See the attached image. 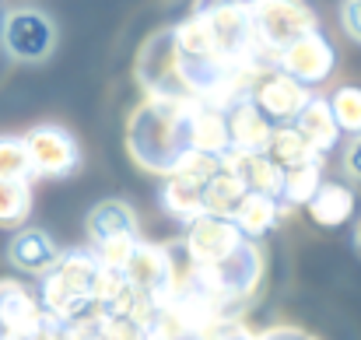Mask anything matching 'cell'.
I'll use <instances>...</instances> for the list:
<instances>
[{
	"label": "cell",
	"instance_id": "cell-14",
	"mask_svg": "<svg viewBox=\"0 0 361 340\" xmlns=\"http://www.w3.org/2000/svg\"><path fill=\"white\" fill-rule=\"evenodd\" d=\"M60 245L46 235V231H39V228H25V231H18L14 238H11V245H7V260L18 267V270H25V274H39V277H46L56 263H60Z\"/></svg>",
	"mask_w": 361,
	"mask_h": 340
},
{
	"label": "cell",
	"instance_id": "cell-18",
	"mask_svg": "<svg viewBox=\"0 0 361 340\" xmlns=\"http://www.w3.org/2000/svg\"><path fill=\"white\" fill-rule=\"evenodd\" d=\"M228 137H232V151H242V154H263L267 151V140L274 133V126L256 113V106L245 99L239 106H232L228 113Z\"/></svg>",
	"mask_w": 361,
	"mask_h": 340
},
{
	"label": "cell",
	"instance_id": "cell-9",
	"mask_svg": "<svg viewBox=\"0 0 361 340\" xmlns=\"http://www.w3.org/2000/svg\"><path fill=\"white\" fill-rule=\"evenodd\" d=\"M309 99H312L309 88L295 85V81L284 78L281 71H267V74H259L256 85H252V92H249V102L256 106V113L263 116L274 130H277V126H291L295 116L305 109Z\"/></svg>",
	"mask_w": 361,
	"mask_h": 340
},
{
	"label": "cell",
	"instance_id": "cell-2",
	"mask_svg": "<svg viewBox=\"0 0 361 340\" xmlns=\"http://www.w3.org/2000/svg\"><path fill=\"white\" fill-rule=\"evenodd\" d=\"M197 18L204 21L214 56H221L228 67L245 74H267L274 63L263 56L252 28V4H204L197 7Z\"/></svg>",
	"mask_w": 361,
	"mask_h": 340
},
{
	"label": "cell",
	"instance_id": "cell-13",
	"mask_svg": "<svg viewBox=\"0 0 361 340\" xmlns=\"http://www.w3.org/2000/svg\"><path fill=\"white\" fill-rule=\"evenodd\" d=\"M39 320H42L39 298L14 277H0V330L14 340H25L39 327Z\"/></svg>",
	"mask_w": 361,
	"mask_h": 340
},
{
	"label": "cell",
	"instance_id": "cell-4",
	"mask_svg": "<svg viewBox=\"0 0 361 340\" xmlns=\"http://www.w3.org/2000/svg\"><path fill=\"white\" fill-rule=\"evenodd\" d=\"M252 28H256V42H259L263 56L270 63H277V56L288 46L319 32V21H316L312 7H305V4L270 0V4H252Z\"/></svg>",
	"mask_w": 361,
	"mask_h": 340
},
{
	"label": "cell",
	"instance_id": "cell-28",
	"mask_svg": "<svg viewBox=\"0 0 361 340\" xmlns=\"http://www.w3.org/2000/svg\"><path fill=\"white\" fill-rule=\"evenodd\" d=\"M99 320V330L102 340H147L154 323H144V320H126V316H95Z\"/></svg>",
	"mask_w": 361,
	"mask_h": 340
},
{
	"label": "cell",
	"instance_id": "cell-25",
	"mask_svg": "<svg viewBox=\"0 0 361 340\" xmlns=\"http://www.w3.org/2000/svg\"><path fill=\"white\" fill-rule=\"evenodd\" d=\"M28 214H32V183L0 179V228L21 225Z\"/></svg>",
	"mask_w": 361,
	"mask_h": 340
},
{
	"label": "cell",
	"instance_id": "cell-23",
	"mask_svg": "<svg viewBox=\"0 0 361 340\" xmlns=\"http://www.w3.org/2000/svg\"><path fill=\"white\" fill-rule=\"evenodd\" d=\"M242 197H245V186L221 165L218 176L204 186V214H211V218H232L239 211Z\"/></svg>",
	"mask_w": 361,
	"mask_h": 340
},
{
	"label": "cell",
	"instance_id": "cell-3",
	"mask_svg": "<svg viewBox=\"0 0 361 340\" xmlns=\"http://www.w3.org/2000/svg\"><path fill=\"white\" fill-rule=\"evenodd\" d=\"M95 277H99L95 253H88V249L63 253L60 263L42 277V298H39L42 312H49V316H56L63 323H74V320L92 316Z\"/></svg>",
	"mask_w": 361,
	"mask_h": 340
},
{
	"label": "cell",
	"instance_id": "cell-34",
	"mask_svg": "<svg viewBox=\"0 0 361 340\" xmlns=\"http://www.w3.org/2000/svg\"><path fill=\"white\" fill-rule=\"evenodd\" d=\"M355 242H358V249H361V221H358V228H355Z\"/></svg>",
	"mask_w": 361,
	"mask_h": 340
},
{
	"label": "cell",
	"instance_id": "cell-16",
	"mask_svg": "<svg viewBox=\"0 0 361 340\" xmlns=\"http://www.w3.org/2000/svg\"><path fill=\"white\" fill-rule=\"evenodd\" d=\"M221 165L245 186V193H263V197H274L281 193V169L267 158V154H242V151H228L221 158Z\"/></svg>",
	"mask_w": 361,
	"mask_h": 340
},
{
	"label": "cell",
	"instance_id": "cell-12",
	"mask_svg": "<svg viewBox=\"0 0 361 340\" xmlns=\"http://www.w3.org/2000/svg\"><path fill=\"white\" fill-rule=\"evenodd\" d=\"M242 242V231L235 228L232 218H197L193 225H186V238H183V249L186 256L193 260V267H211L218 260H225L228 253H235Z\"/></svg>",
	"mask_w": 361,
	"mask_h": 340
},
{
	"label": "cell",
	"instance_id": "cell-32",
	"mask_svg": "<svg viewBox=\"0 0 361 340\" xmlns=\"http://www.w3.org/2000/svg\"><path fill=\"white\" fill-rule=\"evenodd\" d=\"M341 18H344L348 35H355V39L361 42V0H355V4H344V7H341Z\"/></svg>",
	"mask_w": 361,
	"mask_h": 340
},
{
	"label": "cell",
	"instance_id": "cell-29",
	"mask_svg": "<svg viewBox=\"0 0 361 340\" xmlns=\"http://www.w3.org/2000/svg\"><path fill=\"white\" fill-rule=\"evenodd\" d=\"M193 337L197 340H252L256 334H252L242 320H235V316H218V320H211L204 330H197Z\"/></svg>",
	"mask_w": 361,
	"mask_h": 340
},
{
	"label": "cell",
	"instance_id": "cell-5",
	"mask_svg": "<svg viewBox=\"0 0 361 340\" xmlns=\"http://www.w3.org/2000/svg\"><path fill=\"white\" fill-rule=\"evenodd\" d=\"M137 85L144 88V99L161 102H193L186 95V85L179 78V53L172 42V28L154 32L140 53H137Z\"/></svg>",
	"mask_w": 361,
	"mask_h": 340
},
{
	"label": "cell",
	"instance_id": "cell-17",
	"mask_svg": "<svg viewBox=\"0 0 361 340\" xmlns=\"http://www.w3.org/2000/svg\"><path fill=\"white\" fill-rule=\"evenodd\" d=\"M85 228H88L92 245H102V242H113V238H140L137 214L123 200H102V204H95L92 214H88V221H85Z\"/></svg>",
	"mask_w": 361,
	"mask_h": 340
},
{
	"label": "cell",
	"instance_id": "cell-6",
	"mask_svg": "<svg viewBox=\"0 0 361 340\" xmlns=\"http://www.w3.org/2000/svg\"><path fill=\"white\" fill-rule=\"evenodd\" d=\"M221 162L218 158H207V154H190L186 165L165 179L161 186V207L183 221V225H193L197 218H204V186L218 176Z\"/></svg>",
	"mask_w": 361,
	"mask_h": 340
},
{
	"label": "cell",
	"instance_id": "cell-15",
	"mask_svg": "<svg viewBox=\"0 0 361 340\" xmlns=\"http://www.w3.org/2000/svg\"><path fill=\"white\" fill-rule=\"evenodd\" d=\"M291 130L309 144V151H312L316 158H323L326 151H334L337 140H341V130H337V123H334V113H330L326 99H319V95H312V99L305 102V109L295 116Z\"/></svg>",
	"mask_w": 361,
	"mask_h": 340
},
{
	"label": "cell",
	"instance_id": "cell-20",
	"mask_svg": "<svg viewBox=\"0 0 361 340\" xmlns=\"http://www.w3.org/2000/svg\"><path fill=\"white\" fill-rule=\"evenodd\" d=\"M309 218L323 228H341L355 214V190L344 183H323L316 190V197L305 204Z\"/></svg>",
	"mask_w": 361,
	"mask_h": 340
},
{
	"label": "cell",
	"instance_id": "cell-26",
	"mask_svg": "<svg viewBox=\"0 0 361 340\" xmlns=\"http://www.w3.org/2000/svg\"><path fill=\"white\" fill-rule=\"evenodd\" d=\"M337 130H348L351 137L361 133V88L358 85H341L330 99H326Z\"/></svg>",
	"mask_w": 361,
	"mask_h": 340
},
{
	"label": "cell",
	"instance_id": "cell-31",
	"mask_svg": "<svg viewBox=\"0 0 361 340\" xmlns=\"http://www.w3.org/2000/svg\"><path fill=\"white\" fill-rule=\"evenodd\" d=\"M63 340H102L99 320H95V316H85V320L67 323V337H63Z\"/></svg>",
	"mask_w": 361,
	"mask_h": 340
},
{
	"label": "cell",
	"instance_id": "cell-30",
	"mask_svg": "<svg viewBox=\"0 0 361 340\" xmlns=\"http://www.w3.org/2000/svg\"><path fill=\"white\" fill-rule=\"evenodd\" d=\"M63 337H67V323L56 320V316H49V312H42L39 327H35L25 340H63Z\"/></svg>",
	"mask_w": 361,
	"mask_h": 340
},
{
	"label": "cell",
	"instance_id": "cell-33",
	"mask_svg": "<svg viewBox=\"0 0 361 340\" xmlns=\"http://www.w3.org/2000/svg\"><path fill=\"white\" fill-rule=\"evenodd\" d=\"M344 169H348V176H351V179H358V183H361V133H358V137H351V144H348Z\"/></svg>",
	"mask_w": 361,
	"mask_h": 340
},
{
	"label": "cell",
	"instance_id": "cell-8",
	"mask_svg": "<svg viewBox=\"0 0 361 340\" xmlns=\"http://www.w3.org/2000/svg\"><path fill=\"white\" fill-rule=\"evenodd\" d=\"M123 277L140 291L147 295V302L154 305V312H161L172 295H176V274H172V260H169V249L165 245H154V242H137Z\"/></svg>",
	"mask_w": 361,
	"mask_h": 340
},
{
	"label": "cell",
	"instance_id": "cell-7",
	"mask_svg": "<svg viewBox=\"0 0 361 340\" xmlns=\"http://www.w3.org/2000/svg\"><path fill=\"white\" fill-rule=\"evenodd\" d=\"M0 35H4V46H7V53L14 60L35 63V60H46L56 49V25L39 7H14V11H7Z\"/></svg>",
	"mask_w": 361,
	"mask_h": 340
},
{
	"label": "cell",
	"instance_id": "cell-10",
	"mask_svg": "<svg viewBox=\"0 0 361 340\" xmlns=\"http://www.w3.org/2000/svg\"><path fill=\"white\" fill-rule=\"evenodd\" d=\"M21 140H25V151L32 162V176L63 179L78 169V144L63 126H35Z\"/></svg>",
	"mask_w": 361,
	"mask_h": 340
},
{
	"label": "cell",
	"instance_id": "cell-24",
	"mask_svg": "<svg viewBox=\"0 0 361 340\" xmlns=\"http://www.w3.org/2000/svg\"><path fill=\"white\" fill-rule=\"evenodd\" d=\"M281 172H288V169H298V165H305V162H316V154L309 151V144L291 130V126H277L274 133H270V140H267V151H263Z\"/></svg>",
	"mask_w": 361,
	"mask_h": 340
},
{
	"label": "cell",
	"instance_id": "cell-22",
	"mask_svg": "<svg viewBox=\"0 0 361 340\" xmlns=\"http://www.w3.org/2000/svg\"><path fill=\"white\" fill-rule=\"evenodd\" d=\"M232 221L242 231V238L256 242L259 235H267L270 228L281 221V204L274 197H263V193H245L239 211L232 214Z\"/></svg>",
	"mask_w": 361,
	"mask_h": 340
},
{
	"label": "cell",
	"instance_id": "cell-1",
	"mask_svg": "<svg viewBox=\"0 0 361 340\" xmlns=\"http://www.w3.org/2000/svg\"><path fill=\"white\" fill-rule=\"evenodd\" d=\"M200 102L140 99L126 119V151L151 176H176L193 154V113Z\"/></svg>",
	"mask_w": 361,
	"mask_h": 340
},
{
	"label": "cell",
	"instance_id": "cell-21",
	"mask_svg": "<svg viewBox=\"0 0 361 340\" xmlns=\"http://www.w3.org/2000/svg\"><path fill=\"white\" fill-rule=\"evenodd\" d=\"M323 186V158L316 162H305L298 169H288L281 176V193H277V204H281V214L291 211V207H305L316 190Z\"/></svg>",
	"mask_w": 361,
	"mask_h": 340
},
{
	"label": "cell",
	"instance_id": "cell-11",
	"mask_svg": "<svg viewBox=\"0 0 361 340\" xmlns=\"http://www.w3.org/2000/svg\"><path fill=\"white\" fill-rule=\"evenodd\" d=\"M334 60H337L334 46L319 32H312V35L298 39L295 46H288L277 56L274 71H281L284 78H291L302 88H312V85H319V81H326L334 74Z\"/></svg>",
	"mask_w": 361,
	"mask_h": 340
},
{
	"label": "cell",
	"instance_id": "cell-19",
	"mask_svg": "<svg viewBox=\"0 0 361 340\" xmlns=\"http://www.w3.org/2000/svg\"><path fill=\"white\" fill-rule=\"evenodd\" d=\"M232 151V137H228V119L221 109L211 106H197L193 113V154H207V158H225Z\"/></svg>",
	"mask_w": 361,
	"mask_h": 340
},
{
	"label": "cell",
	"instance_id": "cell-27",
	"mask_svg": "<svg viewBox=\"0 0 361 340\" xmlns=\"http://www.w3.org/2000/svg\"><path fill=\"white\" fill-rule=\"evenodd\" d=\"M0 179H32V162L21 137H0Z\"/></svg>",
	"mask_w": 361,
	"mask_h": 340
}]
</instances>
